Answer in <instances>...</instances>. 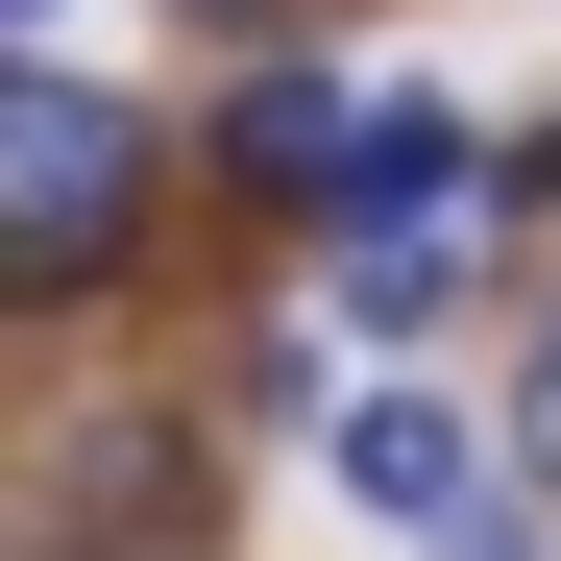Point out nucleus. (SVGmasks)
<instances>
[{
	"instance_id": "nucleus-1",
	"label": "nucleus",
	"mask_w": 561,
	"mask_h": 561,
	"mask_svg": "<svg viewBox=\"0 0 561 561\" xmlns=\"http://www.w3.org/2000/svg\"><path fill=\"white\" fill-rule=\"evenodd\" d=\"M147 196H171V147H147V99L123 73H73L49 25L0 49V294H123L147 268Z\"/></svg>"
},
{
	"instance_id": "nucleus-2",
	"label": "nucleus",
	"mask_w": 561,
	"mask_h": 561,
	"mask_svg": "<svg viewBox=\"0 0 561 561\" xmlns=\"http://www.w3.org/2000/svg\"><path fill=\"white\" fill-rule=\"evenodd\" d=\"M366 147H391V99H342V73H244V99H220V171H244V196H294V220L366 196Z\"/></svg>"
},
{
	"instance_id": "nucleus-3",
	"label": "nucleus",
	"mask_w": 561,
	"mask_h": 561,
	"mask_svg": "<svg viewBox=\"0 0 561 561\" xmlns=\"http://www.w3.org/2000/svg\"><path fill=\"white\" fill-rule=\"evenodd\" d=\"M489 463L513 439H463L439 391H342V489L391 513V537H489Z\"/></svg>"
},
{
	"instance_id": "nucleus-4",
	"label": "nucleus",
	"mask_w": 561,
	"mask_h": 561,
	"mask_svg": "<svg viewBox=\"0 0 561 561\" xmlns=\"http://www.w3.org/2000/svg\"><path fill=\"white\" fill-rule=\"evenodd\" d=\"M171 513H220V463L171 439V415H99V439H73V537H147L171 561Z\"/></svg>"
},
{
	"instance_id": "nucleus-5",
	"label": "nucleus",
	"mask_w": 561,
	"mask_h": 561,
	"mask_svg": "<svg viewBox=\"0 0 561 561\" xmlns=\"http://www.w3.org/2000/svg\"><path fill=\"white\" fill-rule=\"evenodd\" d=\"M513 463H537V489H561V342L513 366Z\"/></svg>"
},
{
	"instance_id": "nucleus-6",
	"label": "nucleus",
	"mask_w": 561,
	"mask_h": 561,
	"mask_svg": "<svg viewBox=\"0 0 561 561\" xmlns=\"http://www.w3.org/2000/svg\"><path fill=\"white\" fill-rule=\"evenodd\" d=\"M171 25H220V49H268V25H294V0H171Z\"/></svg>"
},
{
	"instance_id": "nucleus-7",
	"label": "nucleus",
	"mask_w": 561,
	"mask_h": 561,
	"mask_svg": "<svg viewBox=\"0 0 561 561\" xmlns=\"http://www.w3.org/2000/svg\"><path fill=\"white\" fill-rule=\"evenodd\" d=\"M25 561H147V537H25Z\"/></svg>"
},
{
	"instance_id": "nucleus-8",
	"label": "nucleus",
	"mask_w": 561,
	"mask_h": 561,
	"mask_svg": "<svg viewBox=\"0 0 561 561\" xmlns=\"http://www.w3.org/2000/svg\"><path fill=\"white\" fill-rule=\"evenodd\" d=\"M463 561H513V537H463Z\"/></svg>"
},
{
	"instance_id": "nucleus-9",
	"label": "nucleus",
	"mask_w": 561,
	"mask_h": 561,
	"mask_svg": "<svg viewBox=\"0 0 561 561\" xmlns=\"http://www.w3.org/2000/svg\"><path fill=\"white\" fill-rule=\"evenodd\" d=\"M25 25H49V0H25Z\"/></svg>"
}]
</instances>
